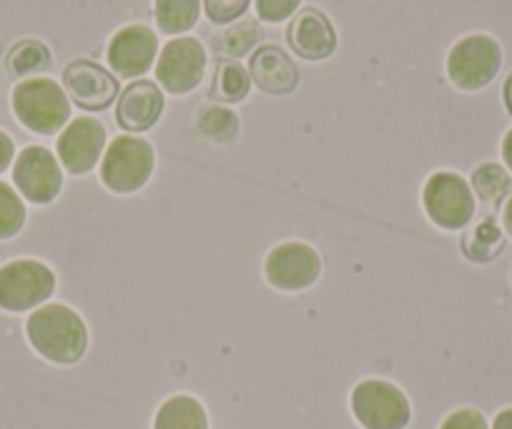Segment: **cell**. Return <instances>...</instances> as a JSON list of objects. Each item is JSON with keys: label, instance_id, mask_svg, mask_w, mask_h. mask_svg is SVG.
Returning <instances> with one entry per match:
<instances>
[{"label": "cell", "instance_id": "6da1fadb", "mask_svg": "<svg viewBox=\"0 0 512 429\" xmlns=\"http://www.w3.org/2000/svg\"><path fill=\"white\" fill-rule=\"evenodd\" d=\"M26 334L31 347L53 364H73L86 354L88 329L66 304H43L28 317Z\"/></svg>", "mask_w": 512, "mask_h": 429}, {"label": "cell", "instance_id": "7a4b0ae2", "mask_svg": "<svg viewBox=\"0 0 512 429\" xmlns=\"http://www.w3.org/2000/svg\"><path fill=\"white\" fill-rule=\"evenodd\" d=\"M13 113L33 133L51 136L61 131L71 118L66 91L51 78H28L13 88Z\"/></svg>", "mask_w": 512, "mask_h": 429}, {"label": "cell", "instance_id": "3957f363", "mask_svg": "<svg viewBox=\"0 0 512 429\" xmlns=\"http://www.w3.org/2000/svg\"><path fill=\"white\" fill-rule=\"evenodd\" d=\"M156 166L151 143L139 136L113 138L101 161V181L116 194H134L144 189Z\"/></svg>", "mask_w": 512, "mask_h": 429}, {"label": "cell", "instance_id": "277c9868", "mask_svg": "<svg viewBox=\"0 0 512 429\" xmlns=\"http://www.w3.org/2000/svg\"><path fill=\"white\" fill-rule=\"evenodd\" d=\"M352 412L364 429H405L412 419L407 394L387 379H364L352 389Z\"/></svg>", "mask_w": 512, "mask_h": 429}, {"label": "cell", "instance_id": "5b68a950", "mask_svg": "<svg viewBox=\"0 0 512 429\" xmlns=\"http://www.w3.org/2000/svg\"><path fill=\"white\" fill-rule=\"evenodd\" d=\"M502 66L500 43L490 36H465L452 46L447 56V76L462 91H480Z\"/></svg>", "mask_w": 512, "mask_h": 429}, {"label": "cell", "instance_id": "8992f818", "mask_svg": "<svg viewBox=\"0 0 512 429\" xmlns=\"http://www.w3.org/2000/svg\"><path fill=\"white\" fill-rule=\"evenodd\" d=\"M425 211L440 229L457 231L465 229L475 216V194L472 186L452 171H440L427 179L425 191H422Z\"/></svg>", "mask_w": 512, "mask_h": 429}, {"label": "cell", "instance_id": "52a82bcc", "mask_svg": "<svg viewBox=\"0 0 512 429\" xmlns=\"http://www.w3.org/2000/svg\"><path fill=\"white\" fill-rule=\"evenodd\" d=\"M56 289V276L43 261L16 259L0 269V309L28 312L46 302Z\"/></svg>", "mask_w": 512, "mask_h": 429}, {"label": "cell", "instance_id": "ba28073f", "mask_svg": "<svg viewBox=\"0 0 512 429\" xmlns=\"http://www.w3.org/2000/svg\"><path fill=\"white\" fill-rule=\"evenodd\" d=\"M264 274L269 284L284 292H302L309 289L322 274V259L312 246L302 241H287L269 251L264 261Z\"/></svg>", "mask_w": 512, "mask_h": 429}, {"label": "cell", "instance_id": "9c48e42d", "mask_svg": "<svg viewBox=\"0 0 512 429\" xmlns=\"http://www.w3.org/2000/svg\"><path fill=\"white\" fill-rule=\"evenodd\" d=\"M13 181L23 199L31 204H51L63 186V171L56 156L43 146H28L18 154L13 166Z\"/></svg>", "mask_w": 512, "mask_h": 429}, {"label": "cell", "instance_id": "30bf717a", "mask_svg": "<svg viewBox=\"0 0 512 429\" xmlns=\"http://www.w3.org/2000/svg\"><path fill=\"white\" fill-rule=\"evenodd\" d=\"M206 71V51L196 38H174L156 61V78L169 93H189L201 83Z\"/></svg>", "mask_w": 512, "mask_h": 429}, {"label": "cell", "instance_id": "8fae6325", "mask_svg": "<svg viewBox=\"0 0 512 429\" xmlns=\"http://www.w3.org/2000/svg\"><path fill=\"white\" fill-rule=\"evenodd\" d=\"M106 149V128L91 116L68 123L58 136V159L73 176L88 174Z\"/></svg>", "mask_w": 512, "mask_h": 429}, {"label": "cell", "instance_id": "7c38bea8", "mask_svg": "<svg viewBox=\"0 0 512 429\" xmlns=\"http://www.w3.org/2000/svg\"><path fill=\"white\" fill-rule=\"evenodd\" d=\"M63 88L78 108L103 111L116 101L118 81L113 73H108L98 63L78 58V61L68 63L66 71H63Z\"/></svg>", "mask_w": 512, "mask_h": 429}, {"label": "cell", "instance_id": "4fadbf2b", "mask_svg": "<svg viewBox=\"0 0 512 429\" xmlns=\"http://www.w3.org/2000/svg\"><path fill=\"white\" fill-rule=\"evenodd\" d=\"M159 41L146 26H126L108 43V63L121 78L144 76L156 61Z\"/></svg>", "mask_w": 512, "mask_h": 429}, {"label": "cell", "instance_id": "5bb4252c", "mask_svg": "<svg viewBox=\"0 0 512 429\" xmlns=\"http://www.w3.org/2000/svg\"><path fill=\"white\" fill-rule=\"evenodd\" d=\"M287 41L304 61H324L337 51V31L317 8H304L294 16V21L289 23Z\"/></svg>", "mask_w": 512, "mask_h": 429}, {"label": "cell", "instance_id": "9a60e30c", "mask_svg": "<svg viewBox=\"0 0 512 429\" xmlns=\"http://www.w3.org/2000/svg\"><path fill=\"white\" fill-rule=\"evenodd\" d=\"M164 113V93L154 81H134L123 88L121 98L116 103L118 126L131 133L149 131Z\"/></svg>", "mask_w": 512, "mask_h": 429}, {"label": "cell", "instance_id": "2e32d148", "mask_svg": "<svg viewBox=\"0 0 512 429\" xmlns=\"http://www.w3.org/2000/svg\"><path fill=\"white\" fill-rule=\"evenodd\" d=\"M249 71L256 86L272 96H287L299 83L297 63L277 46L256 48V53H251Z\"/></svg>", "mask_w": 512, "mask_h": 429}, {"label": "cell", "instance_id": "e0dca14e", "mask_svg": "<svg viewBox=\"0 0 512 429\" xmlns=\"http://www.w3.org/2000/svg\"><path fill=\"white\" fill-rule=\"evenodd\" d=\"M154 429H209V417L196 397L174 394L156 412Z\"/></svg>", "mask_w": 512, "mask_h": 429}, {"label": "cell", "instance_id": "ac0fdd59", "mask_svg": "<svg viewBox=\"0 0 512 429\" xmlns=\"http://www.w3.org/2000/svg\"><path fill=\"white\" fill-rule=\"evenodd\" d=\"M505 249V231L495 219H482L472 224L462 236V254L475 264H490Z\"/></svg>", "mask_w": 512, "mask_h": 429}, {"label": "cell", "instance_id": "d6986e66", "mask_svg": "<svg viewBox=\"0 0 512 429\" xmlns=\"http://www.w3.org/2000/svg\"><path fill=\"white\" fill-rule=\"evenodd\" d=\"M251 76L239 61H219L211 81L209 96L224 103H239L249 96Z\"/></svg>", "mask_w": 512, "mask_h": 429}, {"label": "cell", "instance_id": "ffe728a7", "mask_svg": "<svg viewBox=\"0 0 512 429\" xmlns=\"http://www.w3.org/2000/svg\"><path fill=\"white\" fill-rule=\"evenodd\" d=\"M472 194H477V199L485 201V204L497 206L500 201L507 199V194L512 191V176L507 174L505 166L500 164H480L475 171H472Z\"/></svg>", "mask_w": 512, "mask_h": 429}, {"label": "cell", "instance_id": "44dd1931", "mask_svg": "<svg viewBox=\"0 0 512 429\" xmlns=\"http://www.w3.org/2000/svg\"><path fill=\"white\" fill-rule=\"evenodd\" d=\"M201 16V0H156V23L169 36L191 31Z\"/></svg>", "mask_w": 512, "mask_h": 429}, {"label": "cell", "instance_id": "7402d4cb", "mask_svg": "<svg viewBox=\"0 0 512 429\" xmlns=\"http://www.w3.org/2000/svg\"><path fill=\"white\" fill-rule=\"evenodd\" d=\"M6 63L13 76H33V73H43L51 68V51H48V46L43 41L26 38V41H18L11 48Z\"/></svg>", "mask_w": 512, "mask_h": 429}, {"label": "cell", "instance_id": "603a6c76", "mask_svg": "<svg viewBox=\"0 0 512 429\" xmlns=\"http://www.w3.org/2000/svg\"><path fill=\"white\" fill-rule=\"evenodd\" d=\"M199 131L211 141H234L236 133H239V118L229 108L206 106L199 113Z\"/></svg>", "mask_w": 512, "mask_h": 429}, {"label": "cell", "instance_id": "cb8c5ba5", "mask_svg": "<svg viewBox=\"0 0 512 429\" xmlns=\"http://www.w3.org/2000/svg\"><path fill=\"white\" fill-rule=\"evenodd\" d=\"M262 41V28L256 21H239L236 26L226 28L219 38V51H224L226 56L241 58Z\"/></svg>", "mask_w": 512, "mask_h": 429}, {"label": "cell", "instance_id": "d4e9b609", "mask_svg": "<svg viewBox=\"0 0 512 429\" xmlns=\"http://www.w3.org/2000/svg\"><path fill=\"white\" fill-rule=\"evenodd\" d=\"M26 224V204L13 186L0 181V239H11Z\"/></svg>", "mask_w": 512, "mask_h": 429}, {"label": "cell", "instance_id": "484cf974", "mask_svg": "<svg viewBox=\"0 0 512 429\" xmlns=\"http://www.w3.org/2000/svg\"><path fill=\"white\" fill-rule=\"evenodd\" d=\"M249 3L251 0H204V11L211 23L226 26V23H234L236 18L244 16Z\"/></svg>", "mask_w": 512, "mask_h": 429}, {"label": "cell", "instance_id": "4316f807", "mask_svg": "<svg viewBox=\"0 0 512 429\" xmlns=\"http://www.w3.org/2000/svg\"><path fill=\"white\" fill-rule=\"evenodd\" d=\"M302 0H256V13L267 23H282L294 16Z\"/></svg>", "mask_w": 512, "mask_h": 429}, {"label": "cell", "instance_id": "83f0119b", "mask_svg": "<svg viewBox=\"0 0 512 429\" xmlns=\"http://www.w3.org/2000/svg\"><path fill=\"white\" fill-rule=\"evenodd\" d=\"M440 429H490L485 414L477 412V409H457L450 417L442 422Z\"/></svg>", "mask_w": 512, "mask_h": 429}, {"label": "cell", "instance_id": "f1b7e54d", "mask_svg": "<svg viewBox=\"0 0 512 429\" xmlns=\"http://www.w3.org/2000/svg\"><path fill=\"white\" fill-rule=\"evenodd\" d=\"M13 154H16V146H13V138L6 131H0V174L11 166Z\"/></svg>", "mask_w": 512, "mask_h": 429}, {"label": "cell", "instance_id": "f546056e", "mask_svg": "<svg viewBox=\"0 0 512 429\" xmlns=\"http://www.w3.org/2000/svg\"><path fill=\"white\" fill-rule=\"evenodd\" d=\"M492 429H512V407L502 409V412L497 414L495 422H492Z\"/></svg>", "mask_w": 512, "mask_h": 429}, {"label": "cell", "instance_id": "4dcf8cb0", "mask_svg": "<svg viewBox=\"0 0 512 429\" xmlns=\"http://www.w3.org/2000/svg\"><path fill=\"white\" fill-rule=\"evenodd\" d=\"M502 159H505L507 169H510L512 174V128L505 133V138H502Z\"/></svg>", "mask_w": 512, "mask_h": 429}, {"label": "cell", "instance_id": "1f68e13d", "mask_svg": "<svg viewBox=\"0 0 512 429\" xmlns=\"http://www.w3.org/2000/svg\"><path fill=\"white\" fill-rule=\"evenodd\" d=\"M502 101H505L507 113H510V116H512V73H510V76H507L505 86H502Z\"/></svg>", "mask_w": 512, "mask_h": 429}, {"label": "cell", "instance_id": "d6a6232c", "mask_svg": "<svg viewBox=\"0 0 512 429\" xmlns=\"http://www.w3.org/2000/svg\"><path fill=\"white\" fill-rule=\"evenodd\" d=\"M502 226H505L507 236H510V239H512V196H510V199H507L505 211H502Z\"/></svg>", "mask_w": 512, "mask_h": 429}]
</instances>
